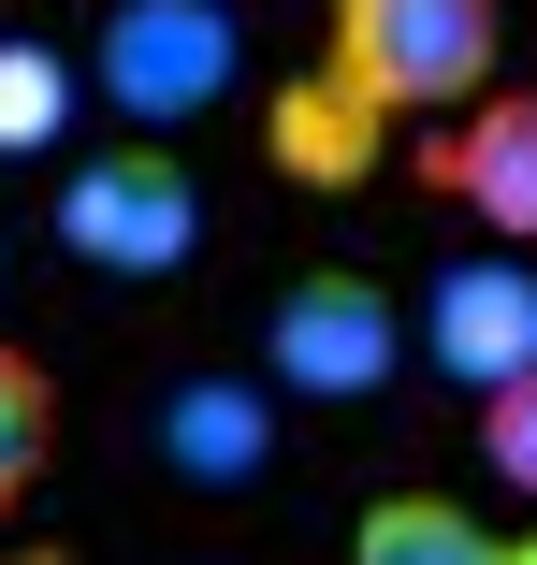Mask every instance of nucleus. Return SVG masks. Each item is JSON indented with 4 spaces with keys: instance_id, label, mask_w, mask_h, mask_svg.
Returning a JSON list of instances; mask_svg holds the SVG:
<instances>
[{
    "instance_id": "f257e3e1",
    "label": "nucleus",
    "mask_w": 537,
    "mask_h": 565,
    "mask_svg": "<svg viewBox=\"0 0 537 565\" xmlns=\"http://www.w3.org/2000/svg\"><path fill=\"white\" fill-rule=\"evenodd\" d=\"M494 58H508V0H335V44H319V73L392 131L407 117L451 131L465 102H494Z\"/></svg>"
},
{
    "instance_id": "f03ea898",
    "label": "nucleus",
    "mask_w": 537,
    "mask_h": 565,
    "mask_svg": "<svg viewBox=\"0 0 537 565\" xmlns=\"http://www.w3.org/2000/svg\"><path fill=\"white\" fill-rule=\"evenodd\" d=\"M87 87L117 102L146 146H175L189 117H219V102L248 87V30H233V0H102Z\"/></svg>"
},
{
    "instance_id": "7ed1b4c3",
    "label": "nucleus",
    "mask_w": 537,
    "mask_h": 565,
    "mask_svg": "<svg viewBox=\"0 0 537 565\" xmlns=\"http://www.w3.org/2000/svg\"><path fill=\"white\" fill-rule=\"evenodd\" d=\"M59 247H73L87 276H189V262H203V174H189L175 146H146V131L87 146V160L59 174Z\"/></svg>"
},
{
    "instance_id": "20e7f679",
    "label": "nucleus",
    "mask_w": 537,
    "mask_h": 565,
    "mask_svg": "<svg viewBox=\"0 0 537 565\" xmlns=\"http://www.w3.org/2000/svg\"><path fill=\"white\" fill-rule=\"evenodd\" d=\"M407 333H421V319H407L378 276L319 262V276H291V290H276V319H262V377H276L291 406H364V392H392Z\"/></svg>"
},
{
    "instance_id": "39448f33",
    "label": "nucleus",
    "mask_w": 537,
    "mask_h": 565,
    "mask_svg": "<svg viewBox=\"0 0 537 565\" xmlns=\"http://www.w3.org/2000/svg\"><path fill=\"white\" fill-rule=\"evenodd\" d=\"M421 349H436L451 392H508L537 377V262L523 247H480V262H436V290H421Z\"/></svg>"
},
{
    "instance_id": "423d86ee",
    "label": "nucleus",
    "mask_w": 537,
    "mask_h": 565,
    "mask_svg": "<svg viewBox=\"0 0 537 565\" xmlns=\"http://www.w3.org/2000/svg\"><path fill=\"white\" fill-rule=\"evenodd\" d=\"M421 189L465 203L480 247L537 262V87H494V102H465L451 131H421Z\"/></svg>"
},
{
    "instance_id": "0eeeda50",
    "label": "nucleus",
    "mask_w": 537,
    "mask_h": 565,
    "mask_svg": "<svg viewBox=\"0 0 537 565\" xmlns=\"http://www.w3.org/2000/svg\"><path fill=\"white\" fill-rule=\"evenodd\" d=\"M160 465H175L189 493H248V479L276 465V406H262L248 377H189V392H160Z\"/></svg>"
},
{
    "instance_id": "6e6552de",
    "label": "nucleus",
    "mask_w": 537,
    "mask_h": 565,
    "mask_svg": "<svg viewBox=\"0 0 537 565\" xmlns=\"http://www.w3.org/2000/svg\"><path fill=\"white\" fill-rule=\"evenodd\" d=\"M378 146H392V117H364L335 73H291V87L262 102V160H276L291 189H364Z\"/></svg>"
},
{
    "instance_id": "1a4fd4ad",
    "label": "nucleus",
    "mask_w": 537,
    "mask_h": 565,
    "mask_svg": "<svg viewBox=\"0 0 537 565\" xmlns=\"http://www.w3.org/2000/svg\"><path fill=\"white\" fill-rule=\"evenodd\" d=\"M349 565H537V522H480L451 493H364Z\"/></svg>"
},
{
    "instance_id": "9d476101",
    "label": "nucleus",
    "mask_w": 537,
    "mask_h": 565,
    "mask_svg": "<svg viewBox=\"0 0 537 565\" xmlns=\"http://www.w3.org/2000/svg\"><path fill=\"white\" fill-rule=\"evenodd\" d=\"M73 131V58L44 30H0V160H44Z\"/></svg>"
},
{
    "instance_id": "9b49d317",
    "label": "nucleus",
    "mask_w": 537,
    "mask_h": 565,
    "mask_svg": "<svg viewBox=\"0 0 537 565\" xmlns=\"http://www.w3.org/2000/svg\"><path fill=\"white\" fill-rule=\"evenodd\" d=\"M44 449H59V377H44L30 349H0V522L30 508V479H44Z\"/></svg>"
},
{
    "instance_id": "f8f14e48",
    "label": "nucleus",
    "mask_w": 537,
    "mask_h": 565,
    "mask_svg": "<svg viewBox=\"0 0 537 565\" xmlns=\"http://www.w3.org/2000/svg\"><path fill=\"white\" fill-rule=\"evenodd\" d=\"M480 465H494V479L537 508V377H508V392L480 406Z\"/></svg>"
},
{
    "instance_id": "ddd939ff",
    "label": "nucleus",
    "mask_w": 537,
    "mask_h": 565,
    "mask_svg": "<svg viewBox=\"0 0 537 565\" xmlns=\"http://www.w3.org/2000/svg\"><path fill=\"white\" fill-rule=\"evenodd\" d=\"M0 565H59V551H0Z\"/></svg>"
}]
</instances>
